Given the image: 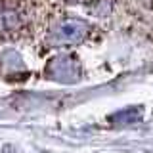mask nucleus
Segmentation results:
<instances>
[{
  "label": "nucleus",
  "instance_id": "nucleus-1",
  "mask_svg": "<svg viewBox=\"0 0 153 153\" xmlns=\"http://www.w3.org/2000/svg\"><path fill=\"white\" fill-rule=\"evenodd\" d=\"M86 33V25H82L80 21H69L65 25H61V29L56 33V40L59 44L65 42H79Z\"/></svg>",
  "mask_w": 153,
  "mask_h": 153
}]
</instances>
